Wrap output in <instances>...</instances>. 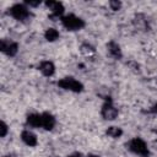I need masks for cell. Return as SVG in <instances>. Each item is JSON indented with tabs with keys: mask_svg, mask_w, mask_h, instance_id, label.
<instances>
[{
	"mask_svg": "<svg viewBox=\"0 0 157 157\" xmlns=\"http://www.w3.org/2000/svg\"><path fill=\"white\" fill-rule=\"evenodd\" d=\"M126 148L132 153L141 156V157H150L151 152L147 147V144L141 137H134L126 144Z\"/></svg>",
	"mask_w": 157,
	"mask_h": 157,
	"instance_id": "6da1fadb",
	"label": "cell"
},
{
	"mask_svg": "<svg viewBox=\"0 0 157 157\" xmlns=\"http://www.w3.org/2000/svg\"><path fill=\"white\" fill-rule=\"evenodd\" d=\"M61 23L67 31H80L85 27V21L74 13H69V15L63 16Z\"/></svg>",
	"mask_w": 157,
	"mask_h": 157,
	"instance_id": "7a4b0ae2",
	"label": "cell"
},
{
	"mask_svg": "<svg viewBox=\"0 0 157 157\" xmlns=\"http://www.w3.org/2000/svg\"><path fill=\"white\" fill-rule=\"evenodd\" d=\"M9 13L17 21H21V22H25L27 20L31 18L32 13L29 12L27 5L23 2V4H15L10 7L9 10Z\"/></svg>",
	"mask_w": 157,
	"mask_h": 157,
	"instance_id": "3957f363",
	"label": "cell"
},
{
	"mask_svg": "<svg viewBox=\"0 0 157 157\" xmlns=\"http://www.w3.org/2000/svg\"><path fill=\"white\" fill-rule=\"evenodd\" d=\"M58 86L63 90H67V91H71V92H75V93H80V92L83 91V85L78 80H76L71 76H67V77H64V78L59 80Z\"/></svg>",
	"mask_w": 157,
	"mask_h": 157,
	"instance_id": "277c9868",
	"label": "cell"
},
{
	"mask_svg": "<svg viewBox=\"0 0 157 157\" xmlns=\"http://www.w3.org/2000/svg\"><path fill=\"white\" fill-rule=\"evenodd\" d=\"M0 49L1 52L7 55V56H15L18 52V44L13 40H10V39H6V38H2L1 42H0Z\"/></svg>",
	"mask_w": 157,
	"mask_h": 157,
	"instance_id": "5b68a950",
	"label": "cell"
},
{
	"mask_svg": "<svg viewBox=\"0 0 157 157\" xmlns=\"http://www.w3.org/2000/svg\"><path fill=\"white\" fill-rule=\"evenodd\" d=\"M101 114L102 117L105 119V120H114L118 118V109L112 104L110 101H107L103 105H102V109H101Z\"/></svg>",
	"mask_w": 157,
	"mask_h": 157,
	"instance_id": "8992f818",
	"label": "cell"
},
{
	"mask_svg": "<svg viewBox=\"0 0 157 157\" xmlns=\"http://www.w3.org/2000/svg\"><path fill=\"white\" fill-rule=\"evenodd\" d=\"M45 6L50 10V18H61L63 17V13L65 11V7L63 5V2H59V1H47L45 2Z\"/></svg>",
	"mask_w": 157,
	"mask_h": 157,
	"instance_id": "52a82bcc",
	"label": "cell"
},
{
	"mask_svg": "<svg viewBox=\"0 0 157 157\" xmlns=\"http://www.w3.org/2000/svg\"><path fill=\"white\" fill-rule=\"evenodd\" d=\"M21 140L29 147H34L38 144V139L37 135L34 132H32L31 130H23L21 132Z\"/></svg>",
	"mask_w": 157,
	"mask_h": 157,
	"instance_id": "ba28073f",
	"label": "cell"
},
{
	"mask_svg": "<svg viewBox=\"0 0 157 157\" xmlns=\"http://www.w3.org/2000/svg\"><path fill=\"white\" fill-rule=\"evenodd\" d=\"M55 124H56V120H55L53 114H50L48 112L42 113V128H44L45 130L50 131V130L54 129Z\"/></svg>",
	"mask_w": 157,
	"mask_h": 157,
	"instance_id": "9c48e42d",
	"label": "cell"
},
{
	"mask_svg": "<svg viewBox=\"0 0 157 157\" xmlns=\"http://www.w3.org/2000/svg\"><path fill=\"white\" fill-rule=\"evenodd\" d=\"M39 70H40V72H42L44 76L50 77V76H53L54 72H55V65H54L52 61H49V60H44V61L40 63Z\"/></svg>",
	"mask_w": 157,
	"mask_h": 157,
	"instance_id": "30bf717a",
	"label": "cell"
},
{
	"mask_svg": "<svg viewBox=\"0 0 157 157\" xmlns=\"http://www.w3.org/2000/svg\"><path fill=\"white\" fill-rule=\"evenodd\" d=\"M107 49H108V53H109V55L112 58H114V59H121L123 53H121V49H120V47H119L118 43H115L114 40L109 42L107 44Z\"/></svg>",
	"mask_w": 157,
	"mask_h": 157,
	"instance_id": "8fae6325",
	"label": "cell"
},
{
	"mask_svg": "<svg viewBox=\"0 0 157 157\" xmlns=\"http://www.w3.org/2000/svg\"><path fill=\"white\" fill-rule=\"evenodd\" d=\"M26 123L31 128H40L42 126V114L31 113L26 118Z\"/></svg>",
	"mask_w": 157,
	"mask_h": 157,
	"instance_id": "7c38bea8",
	"label": "cell"
},
{
	"mask_svg": "<svg viewBox=\"0 0 157 157\" xmlns=\"http://www.w3.org/2000/svg\"><path fill=\"white\" fill-rule=\"evenodd\" d=\"M105 135L112 139H119L123 135V130L119 126H108V129L105 130Z\"/></svg>",
	"mask_w": 157,
	"mask_h": 157,
	"instance_id": "4fadbf2b",
	"label": "cell"
},
{
	"mask_svg": "<svg viewBox=\"0 0 157 157\" xmlns=\"http://www.w3.org/2000/svg\"><path fill=\"white\" fill-rule=\"evenodd\" d=\"M59 32H58V29H55V28H53V27H50V28H47L45 29V32H44V37H45V39L48 40V42H55L58 38H59Z\"/></svg>",
	"mask_w": 157,
	"mask_h": 157,
	"instance_id": "5bb4252c",
	"label": "cell"
},
{
	"mask_svg": "<svg viewBox=\"0 0 157 157\" xmlns=\"http://www.w3.org/2000/svg\"><path fill=\"white\" fill-rule=\"evenodd\" d=\"M80 50H81V53H82L83 55H86V56H90V55L94 54V52H96L94 47L91 45V44H88V43H83V44L81 45Z\"/></svg>",
	"mask_w": 157,
	"mask_h": 157,
	"instance_id": "9a60e30c",
	"label": "cell"
},
{
	"mask_svg": "<svg viewBox=\"0 0 157 157\" xmlns=\"http://www.w3.org/2000/svg\"><path fill=\"white\" fill-rule=\"evenodd\" d=\"M134 25L137 27V28H141V29H146V26H147V22L146 20L141 16V15H137L135 18H134Z\"/></svg>",
	"mask_w": 157,
	"mask_h": 157,
	"instance_id": "2e32d148",
	"label": "cell"
},
{
	"mask_svg": "<svg viewBox=\"0 0 157 157\" xmlns=\"http://www.w3.org/2000/svg\"><path fill=\"white\" fill-rule=\"evenodd\" d=\"M7 132H9V126H7V124H6L4 120H1V123H0V136H1V137H5V136L7 135Z\"/></svg>",
	"mask_w": 157,
	"mask_h": 157,
	"instance_id": "e0dca14e",
	"label": "cell"
},
{
	"mask_svg": "<svg viewBox=\"0 0 157 157\" xmlns=\"http://www.w3.org/2000/svg\"><path fill=\"white\" fill-rule=\"evenodd\" d=\"M109 6H110V9H112L113 11H118V10H120V7H121V2L118 1V0H110V1H109Z\"/></svg>",
	"mask_w": 157,
	"mask_h": 157,
	"instance_id": "ac0fdd59",
	"label": "cell"
},
{
	"mask_svg": "<svg viewBox=\"0 0 157 157\" xmlns=\"http://www.w3.org/2000/svg\"><path fill=\"white\" fill-rule=\"evenodd\" d=\"M25 4H26L27 6H29V7H37V6H39V5H40V1H39V0H37V1L26 0V1H25Z\"/></svg>",
	"mask_w": 157,
	"mask_h": 157,
	"instance_id": "d6986e66",
	"label": "cell"
},
{
	"mask_svg": "<svg viewBox=\"0 0 157 157\" xmlns=\"http://www.w3.org/2000/svg\"><path fill=\"white\" fill-rule=\"evenodd\" d=\"M67 157H85V156H83V153H81V152H72V153L67 155Z\"/></svg>",
	"mask_w": 157,
	"mask_h": 157,
	"instance_id": "ffe728a7",
	"label": "cell"
},
{
	"mask_svg": "<svg viewBox=\"0 0 157 157\" xmlns=\"http://www.w3.org/2000/svg\"><path fill=\"white\" fill-rule=\"evenodd\" d=\"M152 112H153V113H157V103L152 107Z\"/></svg>",
	"mask_w": 157,
	"mask_h": 157,
	"instance_id": "44dd1931",
	"label": "cell"
},
{
	"mask_svg": "<svg viewBox=\"0 0 157 157\" xmlns=\"http://www.w3.org/2000/svg\"><path fill=\"white\" fill-rule=\"evenodd\" d=\"M87 157H101V156H98V155H94V153H90Z\"/></svg>",
	"mask_w": 157,
	"mask_h": 157,
	"instance_id": "7402d4cb",
	"label": "cell"
},
{
	"mask_svg": "<svg viewBox=\"0 0 157 157\" xmlns=\"http://www.w3.org/2000/svg\"><path fill=\"white\" fill-rule=\"evenodd\" d=\"M2 157H11V156H2Z\"/></svg>",
	"mask_w": 157,
	"mask_h": 157,
	"instance_id": "603a6c76",
	"label": "cell"
}]
</instances>
